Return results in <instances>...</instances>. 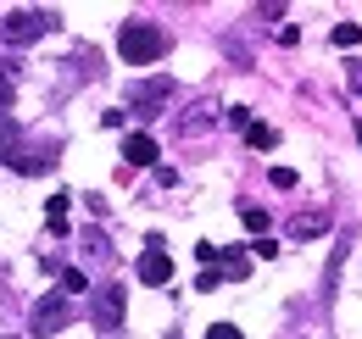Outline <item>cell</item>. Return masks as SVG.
I'll list each match as a JSON object with an SVG mask.
<instances>
[{
    "label": "cell",
    "instance_id": "cell-1",
    "mask_svg": "<svg viewBox=\"0 0 362 339\" xmlns=\"http://www.w3.org/2000/svg\"><path fill=\"white\" fill-rule=\"evenodd\" d=\"M162 50H168V34H162L156 23H123V28H117V56H123L129 67H151Z\"/></svg>",
    "mask_w": 362,
    "mask_h": 339
},
{
    "label": "cell",
    "instance_id": "cell-2",
    "mask_svg": "<svg viewBox=\"0 0 362 339\" xmlns=\"http://www.w3.org/2000/svg\"><path fill=\"white\" fill-rule=\"evenodd\" d=\"M45 34H56V11H45V6L11 11V17L0 23V40L6 44H34V40H45Z\"/></svg>",
    "mask_w": 362,
    "mask_h": 339
},
{
    "label": "cell",
    "instance_id": "cell-3",
    "mask_svg": "<svg viewBox=\"0 0 362 339\" xmlns=\"http://www.w3.org/2000/svg\"><path fill=\"white\" fill-rule=\"evenodd\" d=\"M67 317H73V300L62 295V290H50V295H40V300H34V311H28V334L50 339V334L67 328Z\"/></svg>",
    "mask_w": 362,
    "mask_h": 339
},
{
    "label": "cell",
    "instance_id": "cell-4",
    "mask_svg": "<svg viewBox=\"0 0 362 339\" xmlns=\"http://www.w3.org/2000/svg\"><path fill=\"white\" fill-rule=\"evenodd\" d=\"M123 306H129L123 284H100V290H95V300H90L95 328H117V323H123Z\"/></svg>",
    "mask_w": 362,
    "mask_h": 339
},
{
    "label": "cell",
    "instance_id": "cell-5",
    "mask_svg": "<svg viewBox=\"0 0 362 339\" xmlns=\"http://www.w3.org/2000/svg\"><path fill=\"white\" fill-rule=\"evenodd\" d=\"M168 278H173V256L162 251V234H151V239H145V256H139V284H156V290H162Z\"/></svg>",
    "mask_w": 362,
    "mask_h": 339
},
{
    "label": "cell",
    "instance_id": "cell-6",
    "mask_svg": "<svg viewBox=\"0 0 362 339\" xmlns=\"http://www.w3.org/2000/svg\"><path fill=\"white\" fill-rule=\"evenodd\" d=\"M168 95H173V78H145V84L129 89V106H134L139 117H151L156 106H168Z\"/></svg>",
    "mask_w": 362,
    "mask_h": 339
},
{
    "label": "cell",
    "instance_id": "cell-7",
    "mask_svg": "<svg viewBox=\"0 0 362 339\" xmlns=\"http://www.w3.org/2000/svg\"><path fill=\"white\" fill-rule=\"evenodd\" d=\"M123 162L129 167H156V139L151 133H129L123 139Z\"/></svg>",
    "mask_w": 362,
    "mask_h": 339
},
{
    "label": "cell",
    "instance_id": "cell-8",
    "mask_svg": "<svg viewBox=\"0 0 362 339\" xmlns=\"http://www.w3.org/2000/svg\"><path fill=\"white\" fill-rule=\"evenodd\" d=\"M245 139H251V150H273V145H279V133H273L268 123H251V128H245Z\"/></svg>",
    "mask_w": 362,
    "mask_h": 339
},
{
    "label": "cell",
    "instance_id": "cell-9",
    "mask_svg": "<svg viewBox=\"0 0 362 339\" xmlns=\"http://www.w3.org/2000/svg\"><path fill=\"white\" fill-rule=\"evenodd\" d=\"M56 290H62V295H67V300L78 295V290H90V278H84V267H67V273H62V284H56Z\"/></svg>",
    "mask_w": 362,
    "mask_h": 339
},
{
    "label": "cell",
    "instance_id": "cell-10",
    "mask_svg": "<svg viewBox=\"0 0 362 339\" xmlns=\"http://www.w3.org/2000/svg\"><path fill=\"white\" fill-rule=\"evenodd\" d=\"M11 150H17V117L0 112V156H11Z\"/></svg>",
    "mask_w": 362,
    "mask_h": 339
},
{
    "label": "cell",
    "instance_id": "cell-11",
    "mask_svg": "<svg viewBox=\"0 0 362 339\" xmlns=\"http://www.w3.org/2000/svg\"><path fill=\"white\" fill-rule=\"evenodd\" d=\"M334 44H340V50L362 44V23H334Z\"/></svg>",
    "mask_w": 362,
    "mask_h": 339
},
{
    "label": "cell",
    "instance_id": "cell-12",
    "mask_svg": "<svg viewBox=\"0 0 362 339\" xmlns=\"http://www.w3.org/2000/svg\"><path fill=\"white\" fill-rule=\"evenodd\" d=\"M323 228H329V217H296L290 234H296V239H313V234H323Z\"/></svg>",
    "mask_w": 362,
    "mask_h": 339
},
{
    "label": "cell",
    "instance_id": "cell-13",
    "mask_svg": "<svg viewBox=\"0 0 362 339\" xmlns=\"http://www.w3.org/2000/svg\"><path fill=\"white\" fill-rule=\"evenodd\" d=\"M240 222H245L251 234H268V212H262V206H240Z\"/></svg>",
    "mask_w": 362,
    "mask_h": 339
},
{
    "label": "cell",
    "instance_id": "cell-14",
    "mask_svg": "<svg viewBox=\"0 0 362 339\" xmlns=\"http://www.w3.org/2000/svg\"><path fill=\"white\" fill-rule=\"evenodd\" d=\"M11 100H17V78L0 73V112H11Z\"/></svg>",
    "mask_w": 362,
    "mask_h": 339
},
{
    "label": "cell",
    "instance_id": "cell-15",
    "mask_svg": "<svg viewBox=\"0 0 362 339\" xmlns=\"http://www.w3.org/2000/svg\"><path fill=\"white\" fill-rule=\"evenodd\" d=\"M218 284H223V267H206V273L195 278V290H218Z\"/></svg>",
    "mask_w": 362,
    "mask_h": 339
},
{
    "label": "cell",
    "instance_id": "cell-16",
    "mask_svg": "<svg viewBox=\"0 0 362 339\" xmlns=\"http://www.w3.org/2000/svg\"><path fill=\"white\" fill-rule=\"evenodd\" d=\"M206 339H245V334H240L234 323H212V328H206Z\"/></svg>",
    "mask_w": 362,
    "mask_h": 339
},
{
    "label": "cell",
    "instance_id": "cell-17",
    "mask_svg": "<svg viewBox=\"0 0 362 339\" xmlns=\"http://www.w3.org/2000/svg\"><path fill=\"white\" fill-rule=\"evenodd\" d=\"M268 178H273V189H296V172H290V167H273Z\"/></svg>",
    "mask_w": 362,
    "mask_h": 339
},
{
    "label": "cell",
    "instance_id": "cell-18",
    "mask_svg": "<svg viewBox=\"0 0 362 339\" xmlns=\"http://www.w3.org/2000/svg\"><path fill=\"white\" fill-rule=\"evenodd\" d=\"M218 251H223V245H206V239H201V245H195V261H201V267H212V261H218Z\"/></svg>",
    "mask_w": 362,
    "mask_h": 339
},
{
    "label": "cell",
    "instance_id": "cell-19",
    "mask_svg": "<svg viewBox=\"0 0 362 339\" xmlns=\"http://www.w3.org/2000/svg\"><path fill=\"white\" fill-rule=\"evenodd\" d=\"M346 78H351V89L362 95V61H351V73H346Z\"/></svg>",
    "mask_w": 362,
    "mask_h": 339
},
{
    "label": "cell",
    "instance_id": "cell-20",
    "mask_svg": "<svg viewBox=\"0 0 362 339\" xmlns=\"http://www.w3.org/2000/svg\"><path fill=\"white\" fill-rule=\"evenodd\" d=\"M357 145H362V123H357Z\"/></svg>",
    "mask_w": 362,
    "mask_h": 339
}]
</instances>
